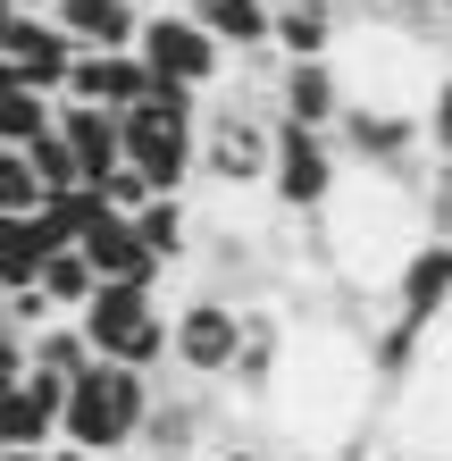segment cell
Masks as SVG:
<instances>
[{
  "label": "cell",
  "mask_w": 452,
  "mask_h": 461,
  "mask_svg": "<svg viewBox=\"0 0 452 461\" xmlns=\"http://www.w3.org/2000/svg\"><path fill=\"white\" fill-rule=\"evenodd\" d=\"M277 369H285V319L252 303V319H244V352H235V369H226V386L260 402V394L277 386Z\"/></svg>",
  "instance_id": "2e32d148"
},
{
  "label": "cell",
  "mask_w": 452,
  "mask_h": 461,
  "mask_svg": "<svg viewBox=\"0 0 452 461\" xmlns=\"http://www.w3.org/2000/svg\"><path fill=\"white\" fill-rule=\"evenodd\" d=\"M50 126L67 134V151H75V176L84 185H101L126 159V126H118V110H93V101H67L59 93V110H50Z\"/></svg>",
  "instance_id": "8fae6325"
},
{
  "label": "cell",
  "mask_w": 452,
  "mask_h": 461,
  "mask_svg": "<svg viewBox=\"0 0 452 461\" xmlns=\"http://www.w3.org/2000/svg\"><path fill=\"white\" fill-rule=\"evenodd\" d=\"M34 285H42V294H50V303H59V311L75 319V311H84V303H93V285H101V277H93V260H84V252H75V243H59V252H50V260H42V277H34Z\"/></svg>",
  "instance_id": "d6986e66"
},
{
  "label": "cell",
  "mask_w": 452,
  "mask_h": 461,
  "mask_svg": "<svg viewBox=\"0 0 452 461\" xmlns=\"http://www.w3.org/2000/svg\"><path fill=\"white\" fill-rule=\"evenodd\" d=\"M452 311V235H419L403 268H394V319H411V328H436Z\"/></svg>",
  "instance_id": "ba28073f"
},
{
  "label": "cell",
  "mask_w": 452,
  "mask_h": 461,
  "mask_svg": "<svg viewBox=\"0 0 452 461\" xmlns=\"http://www.w3.org/2000/svg\"><path fill=\"white\" fill-rule=\"evenodd\" d=\"M17 377H25V336H17V328H0V394H9Z\"/></svg>",
  "instance_id": "484cf974"
},
{
  "label": "cell",
  "mask_w": 452,
  "mask_h": 461,
  "mask_svg": "<svg viewBox=\"0 0 452 461\" xmlns=\"http://www.w3.org/2000/svg\"><path fill=\"white\" fill-rule=\"evenodd\" d=\"M244 319H252V303L235 285L176 294L168 303V369L184 386H201V394H226V369H235V352H244Z\"/></svg>",
  "instance_id": "5b68a950"
},
{
  "label": "cell",
  "mask_w": 452,
  "mask_h": 461,
  "mask_svg": "<svg viewBox=\"0 0 452 461\" xmlns=\"http://www.w3.org/2000/svg\"><path fill=\"white\" fill-rule=\"evenodd\" d=\"M201 461H285V453H277L269 437H209Z\"/></svg>",
  "instance_id": "d4e9b609"
},
{
  "label": "cell",
  "mask_w": 452,
  "mask_h": 461,
  "mask_svg": "<svg viewBox=\"0 0 452 461\" xmlns=\"http://www.w3.org/2000/svg\"><path fill=\"white\" fill-rule=\"evenodd\" d=\"M59 461H110V453H84V445H59Z\"/></svg>",
  "instance_id": "83f0119b"
},
{
  "label": "cell",
  "mask_w": 452,
  "mask_h": 461,
  "mask_svg": "<svg viewBox=\"0 0 452 461\" xmlns=\"http://www.w3.org/2000/svg\"><path fill=\"white\" fill-rule=\"evenodd\" d=\"M9 445H59V402H42L25 377L0 394V453Z\"/></svg>",
  "instance_id": "ac0fdd59"
},
{
  "label": "cell",
  "mask_w": 452,
  "mask_h": 461,
  "mask_svg": "<svg viewBox=\"0 0 452 461\" xmlns=\"http://www.w3.org/2000/svg\"><path fill=\"white\" fill-rule=\"evenodd\" d=\"M25 168H34V185H42V194H67V185H84V176H75V151H67V134H59V126H42L34 143H25Z\"/></svg>",
  "instance_id": "44dd1931"
},
{
  "label": "cell",
  "mask_w": 452,
  "mask_h": 461,
  "mask_svg": "<svg viewBox=\"0 0 452 461\" xmlns=\"http://www.w3.org/2000/svg\"><path fill=\"white\" fill-rule=\"evenodd\" d=\"M75 252L93 260V277H101V285H118V277H159L151 252H143V235H135V219H118V210H101V219L75 235ZM159 285H168V277H159Z\"/></svg>",
  "instance_id": "4fadbf2b"
},
{
  "label": "cell",
  "mask_w": 452,
  "mask_h": 461,
  "mask_svg": "<svg viewBox=\"0 0 452 461\" xmlns=\"http://www.w3.org/2000/svg\"><path fill=\"white\" fill-rule=\"evenodd\" d=\"M193 17L218 34L226 59H252V50H277V0H193Z\"/></svg>",
  "instance_id": "5bb4252c"
},
{
  "label": "cell",
  "mask_w": 452,
  "mask_h": 461,
  "mask_svg": "<svg viewBox=\"0 0 452 461\" xmlns=\"http://www.w3.org/2000/svg\"><path fill=\"white\" fill-rule=\"evenodd\" d=\"M201 110H209V93H193V85H151L135 110H118V126H126V168L151 176V194H193Z\"/></svg>",
  "instance_id": "3957f363"
},
{
  "label": "cell",
  "mask_w": 452,
  "mask_h": 461,
  "mask_svg": "<svg viewBox=\"0 0 452 461\" xmlns=\"http://www.w3.org/2000/svg\"><path fill=\"white\" fill-rule=\"evenodd\" d=\"M0 9H50V0H0Z\"/></svg>",
  "instance_id": "f546056e"
},
{
  "label": "cell",
  "mask_w": 452,
  "mask_h": 461,
  "mask_svg": "<svg viewBox=\"0 0 452 461\" xmlns=\"http://www.w3.org/2000/svg\"><path fill=\"white\" fill-rule=\"evenodd\" d=\"M419 143H428L444 168H452V76H436L428 101H419Z\"/></svg>",
  "instance_id": "603a6c76"
},
{
  "label": "cell",
  "mask_w": 452,
  "mask_h": 461,
  "mask_svg": "<svg viewBox=\"0 0 452 461\" xmlns=\"http://www.w3.org/2000/svg\"><path fill=\"white\" fill-rule=\"evenodd\" d=\"M93 361H126V369H168V285L159 277H118V285H93V303L75 311Z\"/></svg>",
  "instance_id": "277c9868"
},
{
  "label": "cell",
  "mask_w": 452,
  "mask_h": 461,
  "mask_svg": "<svg viewBox=\"0 0 452 461\" xmlns=\"http://www.w3.org/2000/svg\"><path fill=\"white\" fill-rule=\"evenodd\" d=\"M335 0H277V59H335Z\"/></svg>",
  "instance_id": "e0dca14e"
},
{
  "label": "cell",
  "mask_w": 452,
  "mask_h": 461,
  "mask_svg": "<svg viewBox=\"0 0 452 461\" xmlns=\"http://www.w3.org/2000/svg\"><path fill=\"white\" fill-rule=\"evenodd\" d=\"M343 194L335 168V134L277 118V159H269V210L277 219H327V202Z\"/></svg>",
  "instance_id": "8992f818"
},
{
  "label": "cell",
  "mask_w": 452,
  "mask_h": 461,
  "mask_svg": "<svg viewBox=\"0 0 452 461\" xmlns=\"http://www.w3.org/2000/svg\"><path fill=\"white\" fill-rule=\"evenodd\" d=\"M151 402H159V377H151V369L93 361V369L67 386V402H59V445H84V453H110V461H126V453L143 445Z\"/></svg>",
  "instance_id": "7a4b0ae2"
},
{
  "label": "cell",
  "mask_w": 452,
  "mask_h": 461,
  "mask_svg": "<svg viewBox=\"0 0 452 461\" xmlns=\"http://www.w3.org/2000/svg\"><path fill=\"white\" fill-rule=\"evenodd\" d=\"M93 194H101V202H110V210H118V219H135V210H143V202H159V194H151V176H135V168H126V159H118V168H110V176H101V185H93Z\"/></svg>",
  "instance_id": "cb8c5ba5"
},
{
  "label": "cell",
  "mask_w": 452,
  "mask_h": 461,
  "mask_svg": "<svg viewBox=\"0 0 452 461\" xmlns=\"http://www.w3.org/2000/svg\"><path fill=\"white\" fill-rule=\"evenodd\" d=\"M269 159H277V118L244 93H209L201 143H193V185H209L218 210L252 202V194H269Z\"/></svg>",
  "instance_id": "6da1fadb"
},
{
  "label": "cell",
  "mask_w": 452,
  "mask_h": 461,
  "mask_svg": "<svg viewBox=\"0 0 452 461\" xmlns=\"http://www.w3.org/2000/svg\"><path fill=\"white\" fill-rule=\"evenodd\" d=\"M135 235H143V252H151L159 277H176V268L193 260V202H184V194L143 202V210H135Z\"/></svg>",
  "instance_id": "9a60e30c"
},
{
  "label": "cell",
  "mask_w": 452,
  "mask_h": 461,
  "mask_svg": "<svg viewBox=\"0 0 452 461\" xmlns=\"http://www.w3.org/2000/svg\"><path fill=\"white\" fill-rule=\"evenodd\" d=\"M135 59L151 68V85H193V93L226 85V50H218V34H209L193 9H143Z\"/></svg>",
  "instance_id": "52a82bcc"
},
{
  "label": "cell",
  "mask_w": 452,
  "mask_h": 461,
  "mask_svg": "<svg viewBox=\"0 0 452 461\" xmlns=\"http://www.w3.org/2000/svg\"><path fill=\"white\" fill-rule=\"evenodd\" d=\"M9 17H17V9H0V42H9Z\"/></svg>",
  "instance_id": "4dcf8cb0"
},
{
  "label": "cell",
  "mask_w": 452,
  "mask_h": 461,
  "mask_svg": "<svg viewBox=\"0 0 452 461\" xmlns=\"http://www.w3.org/2000/svg\"><path fill=\"white\" fill-rule=\"evenodd\" d=\"M0 50H9V59H17V76H25V85H34V93H50V101L67 93L75 42H67V25L50 17V9H17V17H9V42H0Z\"/></svg>",
  "instance_id": "9c48e42d"
},
{
  "label": "cell",
  "mask_w": 452,
  "mask_h": 461,
  "mask_svg": "<svg viewBox=\"0 0 452 461\" xmlns=\"http://www.w3.org/2000/svg\"><path fill=\"white\" fill-rule=\"evenodd\" d=\"M277 118L335 134V118H343V68L335 59H285L277 68Z\"/></svg>",
  "instance_id": "30bf717a"
},
{
  "label": "cell",
  "mask_w": 452,
  "mask_h": 461,
  "mask_svg": "<svg viewBox=\"0 0 452 461\" xmlns=\"http://www.w3.org/2000/svg\"><path fill=\"white\" fill-rule=\"evenodd\" d=\"M50 110H59V101H50V93H34V85H9V93H0V143H34V134L50 126Z\"/></svg>",
  "instance_id": "ffe728a7"
},
{
  "label": "cell",
  "mask_w": 452,
  "mask_h": 461,
  "mask_svg": "<svg viewBox=\"0 0 452 461\" xmlns=\"http://www.w3.org/2000/svg\"><path fill=\"white\" fill-rule=\"evenodd\" d=\"M25 210H42V185H34L17 143H0V219H25Z\"/></svg>",
  "instance_id": "7402d4cb"
},
{
  "label": "cell",
  "mask_w": 452,
  "mask_h": 461,
  "mask_svg": "<svg viewBox=\"0 0 452 461\" xmlns=\"http://www.w3.org/2000/svg\"><path fill=\"white\" fill-rule=\"evenodd\" d=\"M419 25H436V34H452V0H419Z\"/></svg>",
  "instance_id": "4316f807"
},
{
  "label": "cell",
  "mask_w": 452,
  "mask_h": 461,
  "mask_svg": "<svg viewBox=\"0 0 452 461\" xmlns=\"http://www.w3.org/2000/svg\"><path fill=\"white\" fill-rule=\"evenodd\" d=\"M151 93V68L135 50H75L67 68V101H93V110H135Z\"/></svg>",
  "instance_id": "7c38bea8"
},
{
  "label": "cell",
  "mask_w": 452,
  "mask_h": 461,
  "mask_svg": "<svg viewBox=\"0 0 452 461\" xmlns=\"http://www.w3.org/2000/svg\"><path fill=\"white\" fill-rule=\"evenodd\" d=\"M327 461H368V445H343V453H327Z\"/></svg>",
  "instance_id": "f1b7e54d"
}]
</instances>
